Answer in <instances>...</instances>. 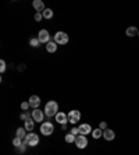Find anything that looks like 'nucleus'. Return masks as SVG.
I'll return each mask as SVG.
<instances>
[{"label": "nucleus", "mask_w": 139, "mask_h": 155, "mask_svg": "<svg viewBox=\"0 0 139 155\" xmlns=\"http://www.w3.org/2000/svg\"><path fill=\"white\" fill-rule=\"evenodd\" d=\"M59 112V104L56 101H48L46 105H45V115L48 116H53V115H57Z\"/></svg>", "instance_id": "obj_1"}, {"label": "nucleus", "mask_w": 139, "mask_h": 155, "mask_svg": "<svg viewBox=\"0 0 139 155\" xmlns=\"http://www.w3.org/2000/svg\"><path fill=\"white\" fill-rule=\"evenodd\" d=\"M24 143L27 144L28 147H35V145L39 144V136L35 134V133H28L24 140Z\"/></svg>", "instance_id": "obj_2"}, {"label": "nucleus", "mask_w": 139, "mask_h": 155, "mask_svg": "<svg viewBox=\"0 0 139 155\" xmlns=\"http://www.w3.org/2000/svg\"><path fill=\"white\" fill-rule=\"evenodd\" d=\"M68 35L65 33V32H63V31H60V32H57V33H54V37H53V40H54L57 44H67L68 43Z\"/></svg>", "instance_id": "obj_3"}, {"label": "nucleus", "mask_w": 139, "mask_h": 155, "mask_svg": "<svg viewBox=\"0 0 139 155\" xmlns=\"http://www.w3.org/2000/svg\"><path fill=\"white\" fill-rule=\"evenodd\" d=\"M53 131H54V126L50 122H45V123L40 125V133L43 136H50L53 134Z\"/></svg>", "instance_id": "obj_4"}, {"label": "nucleus", "mask_w": 139, "mask_h": 155, "mask_svg": "<svg viewBox=\"0 0 139 155\" xmlns=\"http://www.w3.org/2000/svg\"><path fill=\"white\" fill-rule=\"evenodd\" d=\"M67 115H68V122L70 123H77L81 119V112L78 109H72V111L68 112Z\"/></svg>", "instance_id": "obj_5"}, {"label": "nucleus", "mask_w": 139, "mask_h": 155, "mask_svg": "<svg viewBox=\"0 0 139 155\" xmlns=\"http://www.w3.org/2000/svg\"><path fill=\"white\" fill-rule=\"evenodd\" d=\"M75 145L78 148H86L88 145V139H86V136H82V134H78L77 136V139H75Z\"/></svg>", "instance_id": "obj_6"}, {"label": "nucleus", "mask_w": 139, "mask_h": 155, "mask_svg": "<svg viewBox=\"0 0 139 155\" xmlns=\"http://www.w3.org/2000/svg\"><path fill=\"white\" fill-rule=\"evenodd\" d=\"M38 39L40 40V43H46L48 44L50 42V33H49L46 29H40L39 35H38Z\"/></svg>", "instance_id": "obj_7"}, {"label": "nucleus", "mask_w": 139, "mask_h": 155, "mask_svg": "<svg viewBox=\"0 0 139 155\" xmlns=\"http://www.w3.org/2000/svg\"><path fill=\"white\" fill-rule=\"evenodd\" d=\"M43 118H45V111H42V109H38L36 108L35 111H32V119L35 120V122H43Z\"/></svg>", "instance_id": "obj_8"}, {"label": "nucleus", "mask_w": 139, "mask_h": 155, "mask_svg": "<svg viewBox=\"0 0 139 155\" xmlns=\"http://www.w3.org/2000/svg\"><path fill=\"white\" fill-rule=\"evenodd\" d=\"M78 130H80V134L82 136H88L89 133H92V127L89 123H82L78 126Z\"/></svg>", "instance_id": "obj_9"}, {"label": "nucleus", "mask_w": 139, "mask_h": 155, "mask_svg": "<svg viewBox=\"0 0 139 155\" xmlns=\"http://www.w3.org/2000/svg\"><path fill=\"white\" fill-rule=\"evenodd\" d=\"M54 118H56V122H59L60 125H67L68 122V115L64 114V112H57V115Z\"/></svg>", "instance_id": "obj_10"}, {"label": "nucleus", "mask_w": 139, "mask_h": 155, "mask_svg": "<svg viewBox=\"0 0 139 155\" xmlns=\"http://www.w3.org/2000/svg\"><path fill=\"white\" fill-rule=\"evenodd\" d=\"M32 6H33V8H35L38 12H43L45 10H46V7H45V3L42 1V0H33Z\"/></svg>", "instance_id": "obj_11"}, {"label": "nucleus", "mask_w": 139, "mask_h": 155, "mask_svg": "<svg viewBox=\"0 0 139 155\" xmlns=\"http://www.w3.org/2000/svg\"><path fill=\"white\" fill-rule=\"evenodd\" d=\"M28 103H29V105H31V108H38L40 104V98L38 97V95H31L29 97V100H28Z\"/></svg>", "instance_id": "obj_12"}, {"label": "nucleus", "mask_w": 139, "mask_h": 155, "mask_svg": "<svg viewBox=\"0 0 139 155\" xmlns=\"http://www.w3.org/2000/svg\"><path fill=\"white\" fill-rule=\"evenodd\" d=\"M103 137H104V140H107V141H111V140H114V137H115V133H114V130H111V129H106V130H103Z\"/></svg>", "instance_id": "obj_13"}, {"label": "nucleus", "mask_w": 139, "mask_h": 155, "mask_svg": "<svg viewBox=\"0 0 139 155\" xmlns=\"http://www.w3.org/2000/svg\"><path fill=\"white\" fill-rule=\"evenodd\" d=\"M57 46H59V44L56 43L54 40H50V42L46 44V50H48L49 53H54L56 50H57Z\"/></svg>", "instance_id": "obj_14"}, {"label": "nucleus", "mask_w": 139, "mask_h": 155, "mask_svg": "<svg viewBox=\"0 0 139 155\" xmlns=\"http://www.w3.org/2000/svg\"><path fill=\"white\" fill-rule=\"evenodd\" d=\"M33 127H35V120L32 119V118H28V119L25 120V129H27L28 131H32Z\"/></svg>", "instance_id": "obj_15"}, {"label": "nucleus", "mask_w": 139, "mask_h": 155, "mask_svg": "<svg viewBox=\"0 0 139 155\" xmlns=\"http://www.w3.org/2000/svg\"><path fill=\"white\" fill-rule=\"evenodd\" d=\"M138 28H135V26H129V28H127V31H125V35L129 36V37H132V36H136L138 35Z\"/></svg>", "instance_id": "obj_16"}, {"label": "nucleus", "mask_w": 139, "mask_h": 155, "mask_svg": "<svg viewBox=\"0 0 139 155\" xmlns=\"http://www.w3.org/2000/svg\"><path fill=\"white\" fill-rule=\"evenodd\" d=\"M25 131H27L25 127H18V129H17V137H20L21 140H25V137H27V134H28Z\"/></svg>", "instance_id": "obj_17"}, {"label": "nucleus", "mask_w": 139, "mask_h": 155, "mask_svg": "<svg viewBox=\"0 0 139 155\" xmlns=\"http://www.w3.org/2000/svg\"><path fill=\"white\" fill-rule=\"evenodd\" d=\"M92 137H93V139H100V137H103V130H102V129H99V127H97V129H95V130H92Z\"/></svg>", "instance_id": "obj_18"}, {"label": "nucleus", "mask_w": 139, "mask_h": 155, "mask_svg": "<svg viewBox=\"0 0 139 155\" xmlns=\"http://www.w3.org/2000/svg\"><path fill=\"white\" fill-rule=\"evenodd\" d=\"M29 44H31L32 47H39L40 40L38 39V37H31V39H29Z\"/></svg>", "instance_id": "obj_19"}, {"label": "nucleus", "mask_w": 139, "mask_h": 155, "mask_svg": "<svg viewBox=\"0 0 139 155\" xmlns=\"http://www.w3.org/2000/svg\"><path fill=\"white\" fill-rule=\"evenodd\" d=\"M43 18H46V20H50V18H53V10H50V8H46L43 12Z\"/></svg>", "instance_id": "obj_20"}, {"label": "nucleus", "mask_w": 139, "mask_h": 155, "mask_svg": "<svg viewBox=\"0 0 139 155\" xmlns=\"http://www.w3.org/2000/svg\"><path fill=\"white\" fill-rule=\"evenodd\" d=\"M75 139H77V136H74L72 133H68V134H65V141H67L68 144L75 143Z\"/></svg>", "instance_id": "obj_21"}, {"label": "nucleus", "mask_w": 139, "mask_h": 155, "mask_svg": "<svg viewBox=\"0 0 139 155\" xmlns=\"http://www.w3.org/2000/svg\"><path fill=\"white\" fill-rule=\"evenodd\" d=\"M13 144H14V147H16V148H18V147L22 145V140H21L20 137H16V139L13 140Z\"/></svg>", "instance_id": "obj_22"}, {"label": "nucleus", "mask_w": 139, "mask_h": 155, "mask_svg": "<svg viewBox=\"0 0 139 155\" xmlns=\"http://www.w3.org/2000/svg\"><path fill=\"white\" fill-rule=\"evenodd\" d=\"M6 69H7V64H6L4 60H1L0 61V72L3 73V72H6Z\"/></svg>", "instance_id": "obj_23"}, {"label": "nucleus", "mask_w": 139, "mask_h": 155, "mask_svg": "<svg viewBox=\"0 0 139 155\" xmlns=\"http://www.w3.org/2000/svg\"><path fill=\"white\" fill-rule=\"evenodd\" d=\"M20 118L22 120H27L28 118H31V114H29V111H25V112H22V114L20 115Z\"/></svg>", "instance_id": "obj_24"}, {"label": "nucleus", "mask_w": 139, "mask_h": 155, "mask_svg": "<svg viewBox=\"0 0 139 155\" xmlns=\"http://www.w3.org/2000/svg\"><path fill=\"white\" fill-rule=\"evenodd\" d=\"M31 107V105H29V103H21V109H22V111H28V108Z\"/></svg>", "instance_id": "obj_25"}, {"label": "nucleus", "mask_w": 139, "mask_h": 155, "mask_svg": "<svg viewBox=\"0 0 139 155\" xmlns=\"http://www.w3.org/2000/svg\"><path fill=\"white\" fill-rule=\"evenodd\" d=\"M27 147H28L27 144H25V143H22V145H21V147H18V148H17V151H18V152H25V148H27Z\"/></svg>", "instance_id": "obj_26"}, {"label": "nucleus", "mask_w": 139, "mask_h": 155, "mask_svg": "<svg viewBox=\"0 0 139 155\" xmlns=\"http://www.w3.org/2000/svg\"><path fill=\"white\" fill-rule=\"evenodd\" d=\"M42 18H43V14L42 12H36L35 14V21H42Z\"/></svg>", "instance_id": "obj_27"}, {"label": "nucleus", "mask_w": 139, "mask_h": 155, "mask_svg": "<svg viewBox=\"0 0 139 155\" xmlns=\"http://www.w3.org/2000/svg\"><path fill=\"white\" fill-rule=\"evenodd\" d=\"M70 133H72L74 136H78V134H80V130H78V127H72Z\"/></svg>", "instance_id": "obj_28"}, {"label": "nucleus", "mask_w": 139, "mask_h": 155, "mask_svg": "<svg viewBox=\"0 0 139 155\" xmlns=\"http://www.w3.org/2000/svg\"><path fill=\"white\" fill-rule=\"evenodd\" d=\"M99 129H102V130H106V129H107V123H106V122H100Z\"/></svg>", "instance_id": "obj_29"}, {"label": "nucleus", "mask_w": 139, "mask_h": 155, "mask_svg": "<svg viewBox=\"0 0 139 155\" xmlns=\"http://www.w3.org/2000/svg\"><path fill=\"white\" fill-rule=\"evenodd\" d=\"M138 36H139V31H138Z\"/></svg>", "instance_id": "obj_30"}]
</instances>
